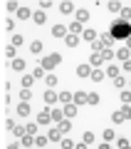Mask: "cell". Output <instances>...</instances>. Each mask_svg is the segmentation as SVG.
<instances>
[{"label": "cell", "instance_id": "obj_9", "mask_svg": "<svg viewBox=\"0 0 131 149\" xmlns=\"http://www.w3.org/2000/svg\"><path fill=\"white\" fill-rule=\"evenodd\" d=\"M32 20H35L37 25H42V22L47 20V13H45V10H35V13H32Z\"/></svg>", "mask_w": 131, "mask_h": 149}, {"label": "cell", "instance_id": "obj_46", "mask_svg": "<svg viewBox=\"0 0 131 149\" xmlns=\"http://www.w3.org/2000/svg\"><path fill=\"white\" fill-rule=\"evenodd\" d=\"M82 142H84V144H92V142H94V134H92V132H84V139H82Z\"/></svg>", "mask_w": 131, "mask_h": 149}, {"label": "cell", "instance_id": "obj_2", "mask_svg": "<svg viewBox=\"0 0 131 149\" xmlns=\"http://www.w3.org/2000/svg\"><path fill=\"white\" fill-rule=\"evenodd\" d=\"M59 62H62V55H59V52H52V55H47V57H42L40 67H42V70H52V67H57Z\"/></svg>", "mask_w": 131, "mask_h": 149}, {"label": "cell", "instance_id": "obj_27", "mask_svg": "<svg viewBox=\"0 0 131 149\" xmlns=\"http://www.w3.org/2000/svg\"><path fill=\"white\" fill-rule=\"evenodd\" d=\"M106 8H109L111 13H121V8H124V5H121V3H116V0H111V3H106Z\"/></svg>", "mask_w": 131, "mask_h": 149}, {"label": "cell", "instance_id": "obj_13", "mask_svg": "<svg viewBox=\"0 0 131 149\" xmlns=\"http://www.w3.org/2000/svg\"><path fill=\"white\" fill-rule=\"evenodd\" d=\"M50 119H52V122H62L64 119V114H62V109H50Z\"/></svg>", "mask_w": 131, "mask_h": 149}, {"label": "cell", "instance_id": "obj_3", "mask_svg": "<svg viewBox=\"0 0 131 149\" xmlns=\"http://www.w3.org/2000/svg\"><path fill=\"white\" fill-rule=\"evenodd\" d=\"M99 42H101V45H104V47H106V50H111V45H114V42H116V40H114V37H111V35H109V32H101V35H99Z\"/></svg>", "mask_w": 131, "mask_h": 149}, {"label": "cell", "instance_id": "obj_25", "mask_svg": "<svg viewBox=\"0 0 131 149\" xmlns=\"http://www.w3.org/2000/svg\"><path fill=\"white\" fill-rule=\"evenodd\" d=\"M37 129H40V124H37V122H32V124H27V127H25V134L35 137V134H37Z\"/></svg>", "mask_w": 131, "mask_h": 149}, {"label": "cell", "instance_id": "obj_48", "mask_svg": "<svg viewBox=\"0 0 131 149\" xmlns=\"http://www.w3.org/2000/svg\"><path fill=\"white\" fill-rule=\"evenodd\" d=\"M121 102H124V104H129V102H131V92H121Z\"/></svg>", "mask_w": 131, "mask_h": 149}, {"label": "cell", "instance_id": "obj_56", "mask_svg": "<svg viewBox=\"0 0 131 149\" xmlns=\"http://www.w3.org/2000/svg\"><path fill=\"white\" fill-rule=\"evenodd\" d=\"M129 147H131V139H129Z\"/></svg>", "mask_w": 131, "mask_h": 149}, {"label": "cell", "instance_id": "obj_42", "mask_svg": "<svg viewBox=\"0 0 131 149\" xmlns=\"http://www.w3.org/2000/svg\"><path fill=\"white\" fill-rule=\"evenodd\" d=\"M116 134H114V129H104V142H111Z\"/></svg>", "mask_w": 131, "mask_h": 149}, {"label": "cell", "instance_id": "obj_7", "mask_svg": "<svg viewBox=\"0 0 131 149\" xmlns=\"http://www.w3.org/2000/svg\"><path fill=\"white\" fill-rule=\"evenodd\" d=\"M67 27H64V25H54L52 27V37H67Z\"/></svg>", "mask_w": 131, "mask_h": 149}, {"label": "cell", "instance_id": "obj_28", "mask_svg": "<svg viewBox=\"0 0 131 149\" xmlns=\"http://www.w3.org/2000/svg\"><path fill=\"white\" fill-rule=\"evenodd\" d=\"M47 142H50L47 137H42V134H35V147H40V149H42V147H45Z\"/></svg>", "mask_w": 131, "mask_h": 149}, {"label": "cell", "instance_id": "obj_57", "mask_svg": "<svg viewBox=\"0 0 131 149\" xmlns=\"http://www.w3.org/2000/svg\"><path fill=\"white\" fill-rule=\"evenodd\" d=\"M124 149H131V147H124Z\"/></svg>", "mask_w": 131, "mask_h": 149}, {"label": "cell", "instance_id": "obj_54", "mask_svg": "<svg viewBox=\"0 0 131 149\" xmlns=\"http://www.w3.org/2000/svg\"><path fill=\"white\" fill-rule=\"evenodd\" d=\"M99 149H109V144H106V142H104V144H99Z\"/></svg>", "mask_w": 131, "mask_h": 149}, {"label": "cell", "instance_id": "obj_12", "mask_svg": "<svg viewBox=\"0 0 131 149\" xmlns=\"http://www.w3.org/2000/svg\"><path fill=\"white\" fill-rule=\"evenodd\" d=\"M64 42H67L69 47H77V45H79V35H72V32H67V37H64Z\"/></svg>", "mask_w": 131, "mask_h": 149}, {"label": "cell", "instance_id": "obj_34", "mask_svg": "<svg viewBox=\"0 0 131 149\" xmlns=\"http://www.w3.org/2000/svg\"><path fill=\"white\" fill-rule=\"evenodd\" d=\"M104 74H109V77H119V67H116V65H111V67H106Z\"/></svg>", "mask_w": 131, "mask_h": 149}, {"label": "cell", "instance_id": "obj_39", "mask_svg": "<svg viewBox=\"0 0 131 149\" xmlns=\"http://www.w3.org/2000/svg\"><path fill=\"white\" fill-rule=\"evenodd\" d=\"M32 77H35V80H40V77H45V70H42L40 65H37V67H35V72H32Z\"/></svg>", "mask_w": 131, "mask_h": 149}, {"label": "cell", "instance_id": "obj_44", "mask_svg": "<svg viewBox=\"0 0 131 149\" xmlns=\"http://www.w3.org/2000/svg\"><path fill=\"white\" fill-rule=\"evenodd\" d=\"M59 147H62V149H74V142H72V139H62Z\"/></svg>", "mask_w": 131, "mask_h": 149}, {"label": "cell", "instance_id": "obj_20", "mask_svg": "<svg viewBox=\"0 0 131 149\" xmlns=\"http://www.w3.org/2000/svg\"><path fill=\"white\" fill-rule=\"evenodd\" d=\"M104 77H106V74L101 72V70H92V74H89V80H94V82H101Z\"/></svg>", "mask_w": 131, "mask_h": 149}, {"label": "cell", "instance_id": "obj_5", "mask_svg": "<svg viewBox=\"0 0 131 149\" xmlns=\"http://www.w3.org/2000/svg\"><path fill=\"white\" fill-rule=\"evenodd\" d=\"M72 100H74V104H84V102H87V92H84V90H79V92H74V95H72Z\"/></svg>", "mask_w": 131, "mask_h": 149}, {"label": "cell", "instance_id": "obj_8", "mask_svg": "<svg viewBox=\"0 0 131 149\" xmlns=\"http://www.w3.org/2000/svg\"><path fill=\"white\" fill-rule=\"evenodd\" d=\"M52 119H50V109H42L40 114H37V124H50Z\"/></svg>", "mask_w": 131, "mask_h": 149}, {"label": "cell", "instance_id": "obj_21", "mask_svg": "<svg viewBox=\"0 0 131 149\" xmlns=\"http://www.w3.org/2000/svg\"><path fill=\"white\" fill-rule=\"evenodd\" d=\"M82 37L87 40V42H94V40H97V30H84Z\"/></svg>", "mask_w": 131, "mask_h": 149}, {"label": "cell", "instance_id": "obj_31", "mask_svg": "<svg viewBox=\"0 0 131 149\" xmlns=\"http://www.w3.org/2000/svg\"><path fill=\"white\" fill-rule=\"evenodd\" d=\"M12 134H15V137H25V127H22V124H15V127H12Z\"/></svg>", "mask_w": 131, "mask_h": 149}, {"label": "cell", "instance_id": "obj_37", "mask_svg": "<svg viewBox=\"0 0 131 149\" xmlns=\"http://www.w3.org/2000/svg\"><path fill=\"white\" fill-rule=\"evenodd\" d=\"M22 42H25V40H22V35H12V42H10L12 47H20Z\"/></svg>", "mask_w": 131, "mask_h": 149}, {"label": "cell", "instance_id": "obj_10", "mask_svg": "<svg viewBox=\"0 0 131 149\" xmlns=\"http://www.w3.org/2000/svg\"><path fill=\"white\" fill-rule=\"evenodd\" d=\"M89 74H92L89 65H77V77H89Z\"/></svg>", "mask_w": 131, "mask_h": 149}, {"label": "cell", "instance_id": "obj_41", "mask_svg": "<svg viewBox=\"0 0 131 149\" xmlns=\"http://www.w3.org/2000/svg\"><path fill=\"white\" fill-rule=\"evenodd\" d=\"M101 60H114V50H101Z\"/></svg>", "mask_w": 131, "mask_h": 149}, {"label": "cell", "instance_id": "obj_26", "mask_svg": "<svg viewBox=\"0 0 131 149\" xmlns=\"http://www.w3.org/2000/svg\"><path fill=\"white\" fill-rule=\"evenodd\" d=\"M5 57H8V60H15V57H17V47L8 45V47H5Z\"/></svg>", "mask_w": 131, "mask_h": 149}, {"label": "cell", "instance_id": "obj_1", "mask_svg": "<svg viewBox=\"0 0 131 149\" xmlns=\"http://www.w3.org/2000/svg\"><path fill=\"white\" fill-rule=\"evenodd\" d=\"M114 40H126V37H131V25L124 20H116L114 25H111V32H109Z\"/></svg>", "mask_w": 131, "mask_h": 149}, {"label": "cell", "instance_id": "obj_51", "mask_svg": "<svg viewBox=\"0 0 131 149\" xmlns=\"http://www.w3.org/2000/svg\"><path fill=\"white\" fill-rule=\"evenodd\" d=\"M40 8H45V10H47V8H52V0H42Z\"/></svg>", "mask_w": 131, "mask_h": 149}, {"label": "cell", "instance_id": "obj_58", "mask_svg": "<svg viewBox=\"0 0 131 149\" xmlns=\"http://www.w3.org/2000/svg\"><path fill=\"white\" fill-rule=\"evenodd\" d=\"M129 60H131V52H129Z\"/></svg>", "mask_w": 131, "mask_h": 149}, {"label": "cell", "instance_id": "obj_38", "mask_svg": "<svg viewBox=\"0 0 131 149\" xmlns=\"http://www.w3.org/2000/svg\"><path fill=\"white\" fill-rule=\"evenodd\" d=\"M124 85H126V80L121 77V74H119V77H114V87H116V90H121Z\"/></svg>", "mask_w": 131, "mask_h": 149}, {"label": "cell", "instance_id": "obj_29", "mask_svg": "<svg viewBox=\"0 0 131 149\" xmlns=\"http://www.w3.org/2000/svg\"><path fill=\"white\" fill-rule=\"evenodd\" d=\"M119 114H121V119H131V107H129V104H124V107L119 109Z\"/></svg>", "mask_w": 131, "mask_h": 149}, {"label": "cell", "instance_id": "obj_59", "mask_svg": "<svg viewBox=\"0 0 131 149\" xmlns=\"http://www.w3.org/2000/svg\"><path fill=\"white\" fill-rule=\"evenodd\" d=\"M129 85H131V82H129Z\"/></svg>", "mask_w": 131, "mask_h": 149}, {"label": "cell", "instance_id": "obj_23", "mask_svg": "<svg viewBox=\"0 0 131 149\" xmlns=\"http://www.w3.org/2000/svg\"><path fill=\"white\" fill-rule=\"evenodd\" d=\"M57 129H59L62 134H64V132H69V129H72V122H69V119H62V122L57 124Z\"/></svg>", "mask_w": 131, "mask_h": 149}, {"label": "cell", "instance_id": "obj_52", "mask_svg": "<svg viewBox=\"0 0 131 149\" xmlns=\"http://www.w3.org/2000/svg\"><path fill=\"white\" fill-rule=\"evenodd\" d=\"M74 149H87V144H84V142H79V144H74Z\"/></svg>", "mask_w": 131, "mask_h": 149}, {"label": "cell", "instance_id": "obj_4", "mask_svg": "<svg viewBox=\"0 0 131 149\" xmlns=\"http://www.w3.org/2000/svg\"><path fill=\"white\" fill-rule=\"evenodd\" d=\"M77 109H79V107H77V104H72V102H69V104H64V109H62V114H64V119H69V117H74V114H77Z\"/></svg>", "mask_w": 131, "mask_h": 149}, {"label": "cell", "instance_id": "obj_22", "mask_svg": "<svg viewBox=\"0 0 131 149\" xmlns=\"http://www.w3.org/2000/svg\"><path fill=\"white\" fill-rule=\"evenodd\" d=\"M59 13L69 15V13H74V5H72V3H59Z\"/></svg>", "mask_w": 131, "mask_h": 149}, {"label": "cell", "instance_id": "obj_50", "mask_svg": "<svg viewBox=\"0 0 131 149\" xmlns=\"http://www.w3.org/2000/svg\"><path fill=\"white\" fill-rule=\"evenodd\" d=\"M20 100H22V102L30 100V90H20Z\"/></svg>", "mask_w": 131, "mask_h": 149}, {"label": "cell", "instance_id": "obj_33", "mask_svg": "<svg viewBox=\"0 0 131 149\" xmlns=\"http://www.w3.org/2000/svg\"><path fill=\"white\" fill-rule=\"evenodd\" d=\"M87 102H89V104H99V95H97V92H89V95H87Z\"/></svg>", "mask_w": 131, "mask_h": 149}, {"label": "cell", "instance_id": "obj_36", "mask_svg": "<svg viewBox=\"0 0 131 149\" xmlns=\"http://www.w3.org/2000/svg\"><path fill=\"white\" fill-rule=\"evenodd\" d=\"M59 134H62L59 129H52V132L47 134V139H50V142H59Z\"/></svg>", "mask_w": 131, "mask_h": 149}, {"label": "cell", "instance_id": "obj_14", "mask_svg": "<svg viewBox=\"0 0 131 149\" xmlns=\"http://www.w3.org/2000/svg\"><path fill=\"white\" fill-rule=\"evenodd\" d=\"M17 114H20V117H27V114H30V104H27V102H20V104H17Z\"/></svg>", "mask_w": 131, "mask_h": 149}, {"label": "cell", "instance_id": "obj_16", "mask_svg": "<svg viewBox=\"0 0 131 149\" xmlns=\"http://www.w3.org/2000/svg\"><path fill=\"white\" fill-rule=\"evenodd\" d=\"M45 102H47V104H54V102H57V92L47 90V92H45Z\"/></svg>", "mask_w": 131, "mask_h": 149}, {"label": "cell", "instance_id": "obj_45", "mask_svg": "<svg viewBox=\"0 0 131 149\" xmlns=\"http://www.w3.org/2000/svg\"><path fill=\"white\" fill-rule=\"evenodd\" d=\"M45 82H47L50 87H54V85H57V77H54V74H47V77H45Z\"/></svg>", "mask_w": 131, "mask_h": 149}, {"label": "cell", "instance_id": "obj_35", "mask_svg": "<svg viewBox=\"0 0 131 149\" xmlns=\"http://www.w3.org/2000/svg\"><path fill=\"white\" fill-rule=\"evenodd\" d=\"M101 50H106V47L99 42V40H94V42H92V52H99V55H101Z\"/></svg>", "mask_w": 131, "mask_h": 149}, {"label": "cell", "instance_id": "obj_53", "mask_svg": "<svg viewBox=\"0 0 131 149\" xmlns=\"http://www.w3.org/2000/svg\"><path fill=\"white\" fill-rule=\"evenodd\" d=\"M124 42H126V50H131V37H126Z\"/></svg>", "mask_w": 131, "mask_h": 149}, {"label": "cell", "instance_id": "obj_55", "mask_svg": "<svg viewBox=\"0 0 131 149\" xmlns=\"http://www.w3.org/2000/svg\"><path fill=\"white\" fill-rule=\"evenodd\" d=\"M8 149H20V147H17V144H10V147H8Z\"/></svg>", "mask_w": 131, "mask_h": 149}, {"label": "cell", "instance_id": "obj_49", "mask_svg": "<svg viewBox=\"0 0 131 149\" xmlns=\"http://www.w3.org/2000/svg\"><path fill=\"white\" fill-rule=\"evenodd\" d=\"M111 122H114V124H121L124 119H121V114H119V112H114V114H111Z\"/></svg>", "mask_w": 131, "mask_h": 149}, {"label": "cell", "instance_id": "obj_18", "mask_svg": "<svg viewBox=\"0 0 131 149\" xmlns=\"http://www.w3.org/2000/svg\"><path fill=\"white\" fill-rule=\"evenodd\" d=\"M15 15L20 17V20H27V17H32V13L27 10V8H22V5H20V8H17V13H15Z\"/></svg>", "mask_w": 131, "mask_h": 149}, {"label": "cell", "instance_id": "obj_6", "mask_svg": "<svg viewBox=\"0 0 131 149\" xmlns=\"http://www.w3.org/2000/svg\"><path fill=\"white\" fill-rule=\"evenodd\" d=\"M101 62H104V60H101V55H99V52H92V57H89V62H87V65L94 70V67H99Z\"/></svg>", "mask_w": 131, "mask_h": 149}, {"label": "cell", "instance_id": "obj_30", "mask_svg": "<svg viewBox=\"0 0 131 149\" xmlns=\"http://www.w3.org/2000/svg\"><path fill=\"white\" fill-rule=\"evenodd\" d=\"M57 100H59V102H64V104H69V102H72V95H69V92H59Z\"/></svg>", "mask_w": 131, "mask_h": 149}, {"label": "cell", "instance_id": "obj_47", "mask_svg": "<svg viewBox=\"0 0 131 149\" xmlns=\"http://www.w3.org/2000/svg\"><path fill=\"white\" fill-rule=\"evenodd\" d=\"M17 8H20V3H15V0L8 3V10H10V13H17Z\"/></svg>", "mask_w": 131, "mask_h": 149}, {"label": "cell", "instance_id": "obj_19", "mask_svg": "<svg viewBox=\"0 0 131 149\" xmlns=\"http://www.w3.org/2000/svg\"><path fill=\"white\" fill-rule=\"evenodd\" d=\"M40 50H42V40H32V42H30V52L32 55H40Z\"/></svg>", "mask_w": 131, "mask_h": 149}, {"label": "cell", "instance_id": "obj_60", "mask_svg": "<svg viewBox=\"0 0 131 149\" xmlns=\"http://www.w3.org/2000/svg\"><path fill=\"white\" fill-rule=\"evenodd\" d=\"M27 149H30V147H27Z\"/></svg>", "mask_w": 131, "mask_h": 149}, {"label": "cell", "instance_id": "obj_24", "mask_svg": "<svg viewBox=\"0 0 131 149\" xmlns=\"http://www.w3.org/2000/svg\"><path fill=\"white\" fill-rule=\"evenodd\" d=\"M119 20H124V22H129V20H131V8H121Z\"/></svg>", "mask_w": 131, "mask_h": 149}, {"label": "cell", "instance_id": "obj_40", "mask_svg": "<svg viewBox=\"0 0 131 149\" xmlns=\"http://www.w3.org/2000/svg\"><path fill=\"white\" fill-rule=\"evenodd\" d=\"M32 82H35V77H32V74H25V77H22V85H25V90L32 85Z\"/></svg>", "mask_w": 131, "mask_h": 149}, {"label": "cell", "instance_id": "obj_17", "mask_svg": "<svg viewBox=\"0 0 131 149\" xmlns=\"http://www.w3.org/2000/svg\"><path fill=\"white\" fill-rule=\"evenodd\" d=\"M67 30H69V32H72V35H82V32H84V27H82V25H79V22H77V20H74V22H72V25H69V27H67Z\"/></svg>", "mask_w": 131, "mask_h": 149}, {"label": "cell", "instance_id": "obj_15", "mask_svg": "<svg viewBox=\"0 0 131 149\" xmlns=\"http://www.w3.org/2000/svg\"><path fill=\"white\" fill-rule=\"evenodd\" d=\"M87 20H89V10H77V22L79 25H84Z\"/></svg>", "mask_w": 131, "mask_h": 149}, {"label": "cell", "instance_id": "obj_43", "mask_svg": "<svg viewBox=\"0 0 131 149\" xmlns=\"http://www.w3.org/2000/svg\"><path fill=\"white\" fill-rule=\"evenodd\" d=\"M22 144H25V147H32V144H35V137H30V134H25V137H22Z\"/></svg>", "mask_w": 131, "mask_h": 149}, {"label": "cell", "instance_id": "obj_32", "mask_svg": "<svg viewBox=\"0 0 131 149\" xmlns=\"http://www.w3.org/2000/svg\"><path fill=\"white\" fill-rule=\"evenodd\" d=\"M129 52H131V50H126V47H119V52H116V55H119V60H121V62H126V60H129Z\"/></svg>", "mask_w": 131, "mask_h": 149}, {"label": "cell", "instance_id": "obj_11", "mask_svg": "<svg viewBox=\"0 0 131 149\" xmlns=\"http://www.w3.org/2000/svg\"><path fill=\"white\" fill-rule=\"evenodd\" d=\"M10 67H12V70H17V72H22V70H25V60H22V57L10 60Z\"/></svg>", "mask_w": 131, "mask_h": 149}]
</instances>
